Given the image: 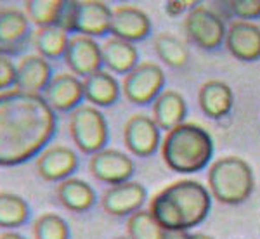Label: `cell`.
Masks as SVG:
<instances>
[{
	"label": "cell",
	"instance_id": "12",
	"mask_svg": "<svg viewBox=\"0 0 260 239\" xmlns=\"http://www.w3.org/2000/svg\"><path fill=\"white\" fill-rule=\"evenodd\" d=\"M64 62L78 78H87L103 70V54L95 39L83 35L70 37L68 49L64 52Z\"/></svg>",
	"mask_w": 260,
	"mask_h": 239
},
{
	"label": "cell",
	"instance_id": "9",
	"mask_svg": "<svg viewBox=\"0 0 260 239\" xmlns=\"http://www.w3.org/2000/svg\"><path fill=\"white\" fill-rule=\"evenodd\" d=\"M33 33L31 23L23 9L4 7L0 9V54L14 56L21 54L30 44Z\"/></svg>",
	"mask_w": 260,
	"mask_h": 239
},
{
	"label": "cell",
	"instance_id": "16",
	"mask_svg": "<svg viewBox=\"0 0 260 239\" xmlns=\"http://www.w3.org/2000/svg\"><path fill=\"white\" fill-rule=\"evenodd\" d=\"M225 49L236 59L253 62L260 59V26L251 21H233L224 39Z\"/></svg>",
	"mask_w": 260,
	"mask_h": 239
},
{
	"label": "cell",
	"instance_id": "22",
	"mask_svg": "<svg viewBox=\"0 0 260 239\" xmlns=\"http://www.w3.org/2000/svg\"><path fill=\"white\" fill-rule=\"evenodd\" d=\"M101 54H103V66H106L110 73L125 77L139 64V50L136 45L115 37L101 45Z\"/></svg>",
	"mask_w": 260,
	"mask_h": 239
},
{
	"label": "cell",
	"instance_id": "29",
	"mask_svg": "<svg viewBox=\"0 0 260 239\" xmlns=\"http://www.w3.org/2000/svg\"><path fill=\"white\" fill-rule=\"evenodd\" d=\"M163 230L149 210H139L127 219V236L130 239H163Z\"/></svg>",
	"mask_w": 260,
	"mask_h": 239
},
{
	"label": "cell",
	"instance_id": "2",
	"mask_svg": "<svg viewBox=\"0 0 260 239\" xmlns=\"http://www.w3.org/2000/svg\"><path fill=\"white\" fill-rule=\"evenodd\" d=\"M212 196L198 180L182 179L153 196L149 213L163 230H189L208 217Z\"/></svg>",
	"mask_w": 260,
	"mask_h": 239
},
{
	"label": "cell",
	"instance_id": "27",
	"mask_svg": "<svg viewBox=\"0 0 260 239\" xmlns=\"http://www.w3.org/2000/svg\"><path fill=\"white\" fill-rule=\"evenodd\" d=\"M64 0H28L24 2V14L37 28L57 26Z\"/></svg>",
	"mask_w": 260,
	"mask_h": 239
},
{
	"label": "cell",
	"instance_id": "31",
	"mask_svg": "<svg viewBox=\"0 0 260 239\" xmlns=\"http://www.w3.org/2000/svg\"><path fill=\"white\" fill-rule=\"evenodd\" d=\"M16 87V62L9 56L0 54V92L12 90Z\"/></svg>",
	"mask_w": 260,
	"mask_h": 239
},
{
	"label": "cell",
	"instance_id": "36",
	"mask_svg": "<svg viewBox=\"0 0 260 239\" xmlns=\"http://www.w3.org/2000/svg\"><path fill=\"white\" fill-rule=\"evenodd\" d=\"M113 239H130L128 236H118V237H113Z\"/></svg>",
	"mask_w": 260,
	"mask_h": 239
},
{
	"label": "cell",
	"instance_id": "3",
	"mask_svg": "<svg viewBox=\"0 0 260 239\" xmlns=\"http://www.w3.org/2000/svg\"><path fill=\"white\" fill-rule=\"evenodd\" d=\"M163 163L177 174H194L210 163L213 139L207 128L198 123H184L169 130L161 144Z\"/></svg>",
	"mask_w": 260,
	"mask_h": 239
},
{
	"label": "cell",
	"instance_id": "20",
	"mask_svg": "<svg viewBox=\"0 0 260 239\" xmlns=\"http://www.w3.org/2000/svg\"><path fill=\"white\" fill-rule=\"evenodd\" d=\"M83 99L94 108H108L118 100L121 87L115 75L101 70L90 77L83 78Z\"/></svg>",
	"mask_w": 260,
	"mask_h": 239
},
{
	"label": "cell",
	"instance_id": "8",
	"mask_svg": "<svg viewBox=\"0 0 260 239\" xmlns=\"http://www.w3.org/2000/svg\"><path fill=\"white\" fill-rule=\"evenodd\" d=\"M89 170L92 177H95L99 182L116 186V184L128 182L132 179L136 172V163L123 151L104 148L90 156Z\"/></svg>",
	"mask_w": 260,
	"mask_h": 239
},
{
	"label": "cell",
	"instance_id": "34",
	"mask_svg": "<svg viewBox=\"0 0 260 239\" xmlns=\"http://www.w3.org/2000/svg\"><path fill=\"white\" fill-rule=\"evenodd\" d=\"M0 239H28V237L19 232H16V230H7V232L0 234Z\"/></svg>",
	"mask_w": 260,
	"mask_h": 239
},
{
	"label": "cell",
	"instance_id": "28",
	"mask_svg": "<svg viewBox=\"0 0 260 239\" xmlns=\"http://www.w3.org/2000/svg\"><path fill=\"white\" fill-rule=\"evenodd\" d=\"M33 236L35 239H70L71 230L64 217L45 212L33 222Z\"/></svg>",
	"mask_w": 260,
	"mask_h": 239
},
{
	"label": "cell",
	"instance_id": "35",
	"mask_svg": "<svg viewBox=\"0 0 260 239\" xmlns=\"http://www.w3.org/2000/svg\"><path fill=\"white\" fill-rule=\"evenodd\" d=\"M189 239H215V237L208 236V234H203V232H194V234H191Z\"/></svg>",
	"mask_w": 260,
	"mask_h": 239
},
{
	"label": "cell",
	"instance_id": "5",
	"mask_svg": "<svg viewBox=\"0 0 260 239\" xmlns=\"http://www.w3.org/2000/svg\"><path fill=\"white\" fill-rule=\"evenodd\" d=\"M68 128L75 146L83 154H90V156L106 148L110 139L106 116L99 108H94L90 104H82L70 113Z\"/></svg>",
	"mask_w": 260,
	"mask_h": 239
},
{
	"label": "cell",
	"instance_id": "6",
	"mask_svg": "<svg viewBox=\"0 0 260 239\" xmlns=\"http://www.w3.org/2000/svg\"><path fill=\"white\" fill-rule=\"evenodd\" d=\"M165 87V71L153 61L139 62L130 73L123 77L121 92L128 103L136 106L151 104L163 92Z\"/></svg>",
	"mask_w": 260,
	"mask_h": 239
},
{
	"label": "cell",
	"instance_id": "25",
	"mask_svg": "<svg viewBox=\"0 0 260 239\" xmlns=\"http://www.w3.org/2000/svg\"><path fill=\"white\" fill-rule=\"evenodd\" d=\"M31 217V207L23 196L14 192H0V229L14 230L23 227Z\"/></svg>",
	"mask_w": 260,
	"mask_h": 239
},
{
	"label": "cell",
	"instance_id": "21",
	"mask_svg": "<svg viewBox=\"0 0 260 239\" xmlns=\"http://www.w3.org/2000/svg\"><path fill=\"white\" fill-rule=\"evenodd\" d=\"M56 196L62 207L75 213L87 212L98 201V194H95L94 187L87 180L78 177H70L57 184Z\"/></svg>",
	"mask_w": 260,
	"mask_h": 239
},
{
	"label": "cell",
	"instance_id": "23",
	"mask_svg": "<svg viewBox=\"0 0 260 239\" xmlns=\"http://www.w3.org/2000/svg\"><path fill=\"white\" fill-rule=\"evenodd\" d=\"M186 113V99L177 90H163L153 100V116L151 118L154 120L158 128L169 132V130L175 128L177 125L184 123Z\"/></svg>",
	"mask_w": 260,
	"mask_h": 239
},
{
	"label": "cell",
	"instance_id": "14",
	"mask_svg": "<svg viewBox=\"0 0 260 239\" xmlns=\"http://www.w3.org/2000/svg\"><path fill=\"white\" fill-rule=\"evenodd\" d=\"M146 199H148L146 187L141 182L128 180V182L108 187L101 198V204L104 212L113 217H130L142 210Z\"/></svg>",
	"mask_w": 260,
	"mask_h": 239
},
{
	"label": "cell",
	"instance_id": "32",
	"mask_svg": "<svg viewBox=\"0 0 260 239\" xmlns=\"http://www.w3.org/2000/svg\"><path fill=\"white\" fill-rule=\"evenodd\" d=\"M196 6V2H184V0H170V2L165 4V12L170 16V18H177V16L182 14L184 11L192 9Z\"/></svg>",
	"mask_w": 260,
	"mask_h": 239
},
{
	"label": "cell",
	"instance_id": "18",
	"mask_svg": "<svg viewBox=\"0 0 260 239\" xmlns=\"http://www.w3.org/2000/svg\"><path fill=\"white\" fill-rule=\"evenodd\" d=\"M54 77L52 66L39 54H26L16 64V90L42 95Z\"/></svg>",
	"mask_w": 260,
	"mask_h": 239
},
{
	"label": "cell",
	"instance_id": "15",
	"mask_svg": "<svg viewBox=\"0 0 260 239\" xmlns=\"http://www.w3.org/2000/svg\"><path fill=\"white\" fill-rule=\"evenodd\" d=\"M42 97L54 110V113H71L83 100V82L73 73L54 75Z\"/></svg>",
	"mask_w": 260,
	"mask_h": 239
},
{
	"label": "cell",
	"instance_id": "11",
	"mask_svg": "<svg viewBox=\"0 0 260 239\" xmlns=\"http://www.w3.org/2000/svg\"><path fill=\"white\" fill-rule=\"evenodd\" d=\"M80 159L75 149L64 144H49L37 156V172L47 182H62L73 177L78 170Z\"/></svg>",
	"mask_w": 260,
	"mask_h": 239
},
{
	"label": "cell",
	"instance_id": "4",
	"mask_svg": "<svg viewBox=\"0 0 260 239\" xmlns=\"http://www.w3.org/2000/svg\"><path fill=\"white\" fill-rule=\"evenodd\" d=\"M255 177L250 163L240 156H222L208 168V192L224 204H240L251 196Z\"/></svg>",
	"mask_w": 260,
	"mask_h": 239
},
{
	"label": "cell",
	"instance_id": "10",
	"mask_svg": "<svg viewBox=\"0 0 260 239\" xmlns=\"http://www.w3.org/2000/svg\"><path fill=\"white\" fill-rule=\"evenodd\" d=\"M123 142L134 156L148 158L154 154L161 144V133L151 116L136 113L127 120L123 127Z\"/></svg>",
	"mask_w": 260,
	"mask_h": 239
},
{
	"label": "cell",
	"instance_id": "33",
	"mask_svg": "<svg viewBox=\"0 0 260 239\" xmlns=\"http://www.w3.org/2000/svg\"><path fill=\"white\" fill-rule=\"evenodd\" d=\"M189 230H165L163 232V239H189Z\"/></svg>",
	"mask_w": 260,
	"mask_h": 239
},
{
	"label": "cell",
	"instance_id": "19",
	"mask_svg": "<svg viewBox=\"0 0 260 239\" xmlns=\"http://www.w3.org/2000/svg\"><path fill=\"white\" fill-rule=\"evenodd\" d=\"M198 103L205 115L213 120H220L228 116L233 110V89L222 80H208L200 87Z\"/></svg>",
	"mask_w": 260,
	"mask_h": 239
},
{
	"label": "cell",
	"instance_id": "24",
	"mask_svg": "<svg viewBox=\"0 0 260 239\" xmlns=\"http://www.w3.org/2000/svg\"><path fill=\"white\" fill-rule=\"evenodd\" d=\"M68 42L70 33H66L59 26L37 28V31L33 33V45L37 49V54L49 62L64 57Z\"/></svg>",
	"mask_w": 260,
	"mask_h": 239
},
{
	"label": "cell",
	"instance_id": "13",
	"mask_svg": "<svg viewBox=\"0 0 260 239\" xmlns=\"http://www.w3.org/2000/svg\"><path fill=\"white\" fill-rule=\"evenodd\" d=\"M113 9L106 2L99 0H75V23L73 33L89 39H98L110 33Z\"/></svg>",
	"mask_w": 260,
	"mask_h": 239
},
{
	"label": "cell",
	"instance_id": "30",
	"mask_svg": "<svg viewBox=\"0 0 260 239\" xmlns=\"http://www.w3.org/2000/svg\"><path fill=\"white\" fill-rule=\"evenodd\" d=\"M231 14H234L240 21L260 18V0H233L225 4Z\"/></svg>",
	"mask_w": 260,
	"mask_h": 239
},
{
	"label": "cell",
	"instance_id": "26",
	"mask_svg": "<svg viewBox=\"0 0 260 239\" xmlns=\"http://www.w3.org/2000/svg\"><path fill=\"white\" fill-rule=\"evenodd\" d=\"M154 50L158 57L170 68H182L189 61L187 45L172 33H160L154 39Z\"/></svg>",
	"mask_w": 260,
	"mask_h": 239
},
{
	"label": "cell",
	"instance_id": "17",
	"mask_svg": "<svg viewBox=\"0 0 260 239\" xmlns=\"http://www.w3.org/2000/svg\"><path fill=\"white\" fill-rule=\"evenodd\" d=\"M110 33L128 44L144 40L151 33V19L144 11L134 6H118L113 9Z\"/></svg>",
	"mask_w": 260,
	"mask_h": 239
},
{
	"label": "cell",
	"instance_id": "1",
	"mask_svg": "<svg viewBox=\"0 0 260 239\" xmlns=\"http://www.w3.org/2000/svg\"><path fill=\"white\" fill-rule=\"evenodd\" d=\"M57 132V115L42 95L0 92V166L37 158Z\"/></svg>",
	"mask_w": 260,
	"mask_h": 239
},
{
	"label": "cell",
	"instance_id": "7",
	"mask_svg": "<svg viewBox=\"0 0 260 239\" xmlns=\"http://www.w3.org/2000/svg\"><path fill=\"white\" fill-rule=\"evenodd\" d=\"M184 31L196 47L215 50L224 42L228 28L219 12L205 6H194L184 19Z\"/></svg>",
	"mask_w": 260,
	"mask_h": 239
}]
</instances>
